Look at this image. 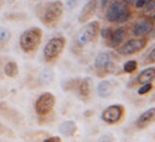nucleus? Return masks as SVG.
<instances>
[{"label":"nucleus","instance_id":"14","mask_svg":"<svg viewBox=\"0 0 155 142\" xmlns=\"http://www.w3.org/2000/svg\"><path fill=\"white\" fill-rule=\"evenodd\" d=\"M154 79H155V67H148L142 72H139V74L134 79V84L143 85V84L151 83Z\"/></svg>","mask_w":155,"mask_h":142},{"label":"nucleus","instance_id":"28","mask_svg":"<svg viewBox=\"0 0 155 142\" xmlns=\"http://www.w3.org/2000/svg\"><path fill=\"white\" fill-rule=\"evenodd\" d=\"M147 2H148V0H136V1H134V6H136L137 8H142V7L145 6Z\"/></svg>","mask_w":155,"mask_h":142},{"label":"nucleus","instance_id":"33","mask_svg":"<svg viewBox=\"0 0 155 142\" xmlns=\"http://www.w3.org/2000/svg\"><path fill=\"white\" fill-rule=\"evenodd\" d=\"M4 4H5V0H0V8L4 6Z\"/></svg>","mask_w":155,"mask_h":142},{"label":"nucleus","instance_id":"21","mask_svg":"<svg viewBox=\"0 0 155 142\" xmlns=\"http://www.w3.org/2000/svg\"><path fill=\"white\" fill-rule=\"evenodd\" d=\"M11 38V33L7 28L5 27H0V44H5L10 40Z\"/></svg>","mask_w":155,"mask_h":142},{"label":"nucleus","instance_id":"4","mask_svg":"<svg viewBox=\"0 0 155 142\" xmlns=\"http://www.w3.org/2000/svg\"><path fill=\"white\" fill-rule=\"evenodd\" d=\"M64 46H65V38L64 36H53V38H51L46 42V45L44 47V51H42L45 61L52 62L56 58H58L61 56V53L63 52Z\"/></svg>","mask_w":155,"mask_h":142},{"label":"nucleus","instance_id":"18","mask_svg":"<svg viewBox=\"0 0 155 142\" xmlns=\"http://www.w3.org/2000/svg\"><path fill=\"white\" fill-rule=\"evenodd\" d=\"M4 73L7 76H10V78H15L18 74V66H17V63L13 62V61L7 62L5 64V67H4Z\"/></svg>","mask_w":155,"mask_h":142},{"label":"nucleus","instance_id":"11","mask_svg":"<svg viewBox=\"0 0 155 142\" xmlns=\"http://www.w3.org/2000/svg\"><path fill=\"white\" fill-rule=\"evenodd\" d=\"M97 7H98V0H88V1L84 5L82 10H81L80 13H79V18H78L79 22H80V23H85V22H87L88 19H91V18L93 17V15L96 13Z\"/></svg>","mask_w":155,"mask_h":142},{"label":"nucleus","instance_id":"1","mask_svg":"<svg viewBox=\"0 0 155 142\" xmlns=\"http://www.w3.org/2000/svg\"><path fill=\"white\" fill-rule=\"evenodd\" d=\"M131 17V10L127 4L122 0H114L110 2L105 11V19L110 23L122 24L127 22Z\"/></svg>","mask_w":155,"mask_h":142},{"label":"nucleus","instance_id":"31","mask_svg":"<svg viewBox=\"0 0 155 142\" xmlns=\"http://www.w3.org/2000/svg\"><path fill=\"white\" fill-rule=\"evenodd\" d=\"M114 0H101V7L102 8H104L107 5H109L110 2H113Z\"/></svg>","mask_w":155,"mask_h":142},{"label":"nucleus","instance_id":"25","mask_svg":"<svg viewBox=\"0 0 155 142\" xmlns=\"http://www.w3.org/2000/svg\"><path fill=\"white\" fill-rule=\"evenodd\" d=\"M144 11L145 12H153V11H155V0H148V2L144 6Z\"/></svg>","mask_w":155,"mask_h":142},{"label":"nucleus","instance_id":"3","mask_svg":"<svg viewBox=\"0 0 155 142\" xmlns=\"http://www.w3.org/2000/svg\"><path fill=\"white\" fill-rule=\"evenodd\" d=\"M63 15V4L59 0H53L45 5L41 13V22L46 25H54Z\"/></svg>","mask_w":155,"mask_h":142},{"label":"nucleus","instance_id":"12","mask_svg":"<svg viewBox=\"0 0 155 142\" xmlns=\"http://www.w3.org/2000/svg\"><path fill=\"white\" fill-rule=\"evenodd\" d=\"M155 121V107H150L145 109L136 120V127L137 129H144L149 126L151 123Z\"/></svg>","mask_w":155,"mask_h":142},{"label":"nucleus","instance_id":"16","mask_svg":"<svg viewBox=\"0 0 155 142\" xmlns=\"http://www.w3.org/2000/svg\"><path fill=\"white\" fill-rule=\"evenodd\" d=\"M114 86L110 80H102L97 85V95L102 98H107L113 93Z\"/></svg>","mask_w":155,"mask_h":142},{"label":"nucleus","instance_id":"19","mask_svg":"<svg viewBox=\"0 0 155 142\" xmlns=\"http://www.w3.org/2000/svg\"><path fill=\"white\" fill-rule=\"evenodd\" d=\"M53 79V72L51 69H44L40 74H39V83L42 85H46L48 83H51Z\"/></svg>","mask_w":155,"mask_h":142},{"label":"nucleus","instance_id":"5","mask_svg":"<svg viewBox=\"0 0 155 142\" xmlns=\"http://www.w3.org/2000/svg\"><path fill=\"white\" fill-rule=\"evenodd\" d=\"M99 22L98 21H91L88 22L87 24H85L78 33L76 35V42L80 45V46H84V45H87L90 42H92L98 33H99Z\"/></svg>","mask_w":155,"mask_h":142},{"label":"nucleus","instance_id":"27","mask_svg":"<svg viewBox=\"0 0 155 142\" xmlns=\"http://www.w3.org/2000/svg\"><path fill=\"white\" fill-rule=\"evenodd\" d=\"M42 142H62V138L59 136H51V137L45 138Z\"/></svg>","mask_w":155,"mask_h":142},{"label":"nucleus","instance_id":"15","mask_svg":"<svg viewBox=\"0 0 155 142\" xmlns=\"http://www.w3.org/2000/svg\"><path fill=\"white\" fill-rule=\"evenodd\" d=\"M79 96L84 100H87L92 91V79L91 78H84L79 81L78 89H76Z\"/></svg>","mask_w":155,"mask_h":142},{"label":"nucleus","instance_id":"32","mask_svg":"<svg viewBox=\"0 0 155 142\" xmlns=\"http://www.w3.org/2000/svg\"><path fill=\"white\" fill-rule=\"evenodd\" d=\"M122 1H124L125 4H127V5H128V4H134V1H136V0H122Z\"/></svg>","mask_w":155,"mask_h":142},{"label":"nucleus","instance_id":"30","mask_svg":"<svg viewBox=\"0 0 155 142\" xmlns=\"http://www.w3.org/2000/svg\"><path fill=\"white\" fill-rule=\"evenodd\" d=\"M151 19H153V24H154V25H153V30L150 32V34H149V35H150V38H155V13L153 15Z\"/></svg>","mask_w":155,"mask_h":142},{"label":"nucleus","instance_id":"23","mask_svg":"<svg viewBox=\"0 0 155 142\" xmlns=\"http://www.w3.org/2000/svg\"><path fill=\"white\" fill-rule=\"evenodd\" d=\"M96 142H115V137L111 134H104L99 136Z\"/></svg>","mask_w":155,"mask_h":142},{"label":"nucleus","instance_id":"9","mask_svg":"<svg viewBox=\"0 0 155 142\" xmlns=\"http://www.w3.org/2000/svg\"><path fill=\"white\" fill-rule=\"evenodd\" d=\"M94 67H96V70L98 73V75L103 76L105 74H109V73H113L114 69H115V66L114 63L111 62V56L109 52H99L96 58H94Z\"/></svg>","mask_w":155,"mask_h":142},{"label":"nucleus","instance_id":"29","mask_svg":"<svg viewBox=\"0 0 155 142\" xmlns=\"http://www.w3.org/2000/svg\"><path fill=\"white\" fill-rule=\"evenodd\" d=\"M78 5V0H67V6H68V8H74L75 6Z\"/></svg>","mask_w":155,"mask_h":142},{"label":"nucleus","instance_id":"7","mask_svg":"<svg viewBox=\"0 0 155 142\" xmlns=\"http://www.w3.org/2000/svg\"><path fill=\"white\" fill-rule=\"evenodd\" d=\"M124 115H125V107L122 104H110L102 110L101 119L102 121L109 125H114L120 123Z\"/></svg>","mask_w":155,"mask_h":142},{"label":"nucleus","instance_id":"6","mask_svg":"<svg viewBox=\"0 0 155 142\" xmlns=\"http://www.w3.org/2000/svg\"><path fill=\"white\" fill-rule=\"evenodd\" d=\"M145 46H147V39L144 36H134L132 39L124 41L116 49V51L121 56H130V55H134L142 51Z\"/></svg>","mask_w":155,"mask_h":142},{"label":"nucleus","instance_id":"20","mask_svg":"<svg viewBox=\"0 0 155 142\" xmlns=\"http://www.w3.org/2000/svg\"><path fill=\"white\" fill-rule=\"evenodd\" d=\"M137 67H138V63H137V61L136 59H130V61H127V62H125L124 63V72L125 73H133L136 69H137Z\"/></svg>","mask_w":155,"mask_h":142},{"label":"nucleus","instance_id":"22","mask_svg":"<svg viewBox=\"0 0 155 142\" xmlns=\"http://www.w3.org/2000/svg\"><path fill=\"white\" fill-rule=\"evenodd\" d=\"M151 90H153V84H151V83H148V84H143V85H140L139 89L137 90V93H138L139 96H143V95L150 92Z\"/></svg>","mask_w":155,"mask_h":142},{"label":"nucleus","instance_id":"24","mask_svg":"<svg viewBox=\"0 0 155 142\" xmlns=\"http://www.w3.org/2000/svg\"><path fill=\"white\" fill-rule=\"evenodd\" d=\"M111 32H113V28H110V27H105V28H103V29L101 30V34H102L103 39L109 40V38H110V35H111Z\"/></svg>","mask_w":155,"mask_h":142},{"label":"nucleus","instance_id":"13","mask_svg":"<svg viewBox=\"0 0 155 142\" xmlns=\"http://www.w3.org/2000/svg\"><path fill=\"white\" fill-rule=\"evenodd\" d=\"M125 38H126V28H125V27H121V25H120V27L113 29L111 35H110V38H109V40H108L109 46L117 49V47L125 41Z\"/></svg>","mask_w":155,"mask_h":142},{"label":"nucleus","instance_id":"26","mask_svg":"<svg viewBox=\"0 0 155 142\" xmlns=\"http://www.w3.org/2000/svg\"><path fill=\"white\" fill-rule=\"evenodd\" d=\"M145 62H147V63H155V46L149 51Z\"/></svg>","mask_w":155,"mask_h":142},{"label":"nucleus","instance_id":"10","mask_svg":"<svg viewBox=\"0 0 155 142\" xmlns=\"http://www.w3.org/2000/svg\"><path fill=\"white\" fill-rule=\"evenodd\" d=\"M153 25L154 24H153V19L151 18H149V17L139 18L132 25V34L134 36H144V35H148L153 30Z\"/></svg>","mask_w":155,"mask_h":142},{"label":"nucleus","instance_id":"2","mask_svg":"<svg viewBox=\"0 0 155 142\" xmlns=\"http://www.w3.org/2000/svg\"><path fill=\"white\" fill-rule=\"evenodd\" d=\"M41 39H42V30L38 27H31V28L25 29L21 34L19 46L23 52L30 53V52H34L39 47Z\"/></svg>","mask_w":155,"mask_h":142},{"label":"nucleus","instance_id":"17","mask_svg":"<svg viewBox=\"0 0 155 142\" xmlns=\"http://www.w3.org/2000/svg\"><path fill=\"white\" fill-rule=\"evenodd\" d=\"M78 130V125L74 120H65L59 125V132L67 137L74 136Z\"/></svg>","mask_w":155,"mask_h":142},{"label":"nucleus","instance_id":"8","mask_svg":"<svg viewBox=\"0 0 155 142\" xmlns=\"http://www.w3.org/2000/svg\"><path fill=\"white\" fill-rule=\"evenodd\" d=\"M56 103V97L51 92H42L35 101L34 108L38 115H47L52 112Z\"/></svg>","mask_w":155,"mask_h":142}]
</instances>
